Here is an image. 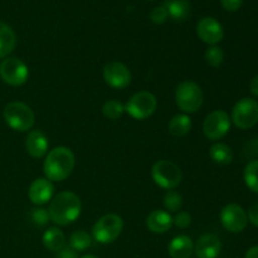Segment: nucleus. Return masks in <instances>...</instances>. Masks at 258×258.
<instances>
[{
	"label": "nucleus",
	"instance_id": "1",
	"mask_svg": "<svg viewBox=\"0 0 258 258\" xmlns=\"http://www.w3.org/2000/svg\"><path fill=\"white\" fill-rule=\"evenodd\" d=\"M82 211L81 199L73 191H62L50 201L49 212L50 221L60 227L72 224L78 219Z\"/></svg>",
	"mask_w": 258,
	"mask_h": 258
},
{
	"label": "nucleus",
	"instance_id": "2",
	"mask_svg": "<svg viewBox=\"0 0 258 258\" xmlns=\"http://www.w3.org/2000/svg\"><path fill=\"white\" fill-rule=\"evenodd\" d=\"M75 154L66 146H58L48 153L43 170L50 181H63L72 174L75 169Z\"/></svg>",
	"mask_w": 258,
	"mask_h": 258
},
{
	"label": "nucleus",
	"instance_id": "3",
	"mask_svg": "<svg viewBox=\"0 0 258 258\" xmlns=\"http://www.w3.org/2000/svg\"><path fill=\"white\" fill-rule=\"evenodd\" d=\"M4 120L12 130L25 133L34 126L35 115L32 108L23 102H10L5 106Z\"/></svg>",
	"mask_w": 258,
	"mask_h": 258
},
{
	"label": "nucleus",
	"instance_id": "4",
	"mask_svg": "<svg viewBox=\"0 0 258 258\" xmlns=\"http://www.w3.org/2000/svg\"><path fill=\"white\" fill-rule=\"evenodd\" d=\"M204 101L203 91L198 83L193 81H184L176 87L175 102L176 106L184 113H194L202 107Z\"/></svg>",
	"mask_w": 258,
	"mask_h": 258
},
{
	"label": "nucleus",
	"instance_id": "5",
	"mask_svg": "<svg viewBox=\"0 0 258 258\" xmlns=\"http://www.w3.org/2000/svg\"><path fill=\"white\" fill-rule=\"evenodd\" d=\"M123 229V221L118 214L108 213L101 217L92 227V236L101 244L112 243Z\"/></svg>",
	"mask_w": 258,
	"mask_h": 258
},
{
	"label": "nucleus",
	"instance_id": "6",
	"mask_svg": "<svg viewBox=\"0 0 258 258\" xmlns=\"http://www.w3.org/2000/svg\"><path fill=\"white\" fill-rule=\"evenodd\" d=\"M151 176L156 185L166 190H173L181 183L180 168L170 160H159L151 168Z\"/></svg>",
	"mask_w": 258,
	"mask_h": 258
},
{
	"label": "nucleus",
	"instance_id": "7",
	"mask_svg": "<svg viewBox=\"0 0 258 258\" xmlns=\"http://www.w3.org/2000/svg\"><path fill=\"white\" fill-rule=\"evenodd\" d=\"M158 107V100L149 91H140L131 96L125 105V112H127L135 120H146L150 117Z\"/></svg>",
	"mask_w": 258,
	"mask_h": 258
},
{
	"label": "nucleus",
	"instance_id": "8",
	"mask_svg": "<svg viewBox=\"0 0 258 258\" xmlns=\"http://www.w3.org/2000/svg\"><path fill=\"white\" fill-rule=\"evenodd\" d=\"M234 125L241 130H248L258 122V102L253 98L244 97L234 105L232 117Z\"/></svg>",
	"mask_w": 258,
	"mask_h": 258
},
{
	"label": "nucleus",
	"instance_id": "9",
	"mask_svg": "<svg viewBox=\"0 0 258 258\" xmlns=\"http://www.w3.org/2000/svg\"><path fill=\"white\" fill-rule=\"evenodd\" d=\"M0 77L7 85L18 87L28 81L29 70L19 58L7 57L0 63Z\"/></svg>",
	"mask_w": 258,
	"mask_h": 258
},
{
	"label": "nucleus",
	"instance_id": "10",
	"mask_svg": "<svg viewBox=\"0 0 258 258\" xmlns=\"http://www.w3.org/2000/svg\"><path fill=\"white\" fill-rule=\"evenodd\" d=\"M231 130V118L223 110H216L209 113L203 122V133L207 139L217 141L223 139Z\"/></svg>",
	"mask_w": 258,
	"mask_h": 258
},
{
	"label": "nucleus",
	"instance_id": "11",
	"mask_svg": "<svg viewBox=\"0 0 258 258\" xmlns=\"http://www.w3.org/2000/svg\"><path fill=\"white\" fill-rule=\"evenodd\" d=\"M222 226L231 233H241L248 223L247 213L241 206L236 203L227 204L219 214Z\"/></svg>",
	"mask_w": 258,
	"mask_h": 258
},
{
	"label": "nucleus",
	"instance_id": "12",
	"mask_svg": "<svg viewBox=\"0 0 258 258\" xmlns=\"http://www.w3.org/2000/svg\"><path fill=\"white\" fill-rule=\"evenodd\" d=\"M103 80L106 85L116 90L126 88L131 83V72L123 63L110 62L103 67Z\"/></svg>",
	"mask_w": 258,
	"mask_h": 258
},
{
	"label": "nucleus",
	"instance_id": "13",
	"mask_svg": "<svg viewBox=\"0 0 258 258\" xmlns=\"http://www.w3.org/2000/svg\"><path fill=\"white\" fill-rule=\"evenodd\" d=\"M197 34L202 42L209 45H217L224 37V29L221 23L212 17L203 18L197 24Z\"/></svg>",
	"mask_w": 258,
	"mask_h": 258
},
{
	"label": "nucleus",
	"instance_id": "14",
	"mask_svg": "<svg viewBox=\"0 0 258 258\" xmlns=\"http://www.w3.org/2000/svg\"><path fill=\"white\" fill-rule=\"evenodd\" d=\"M54 194V185L47 178H38L30 184L28 197L34 206H43L52 201Z\"/></svg>",
	"mask_w": 258,
	"mask_h": 258
},
{
	"label": "nucleus",
	"instance_id": "15",
	"mask_svg": "<svg viewBox=\"0 0 258 258\" xmlns=\"http://www.w3.org/2000/svg\"><path fill=\"white\" fill-rule=\"evenodd\" d=\"M222 242L216 234H202L194 244V253L198 258H217L221 254Z\"/></svg>",
	"mask_w": 258,
	"mask_h": 258
},
{
	"label": "nucleus",
	"instance_id": "16",
	"mask_svg": "<svg viewBox=\"0 0 258 258\" xmlns=\"http://www.w3.org/2000/svg\"><path fill=\"white\" fill-rule=\"evenodd\" d=\"M49 141L45 134L40 130H32L25 139V149L28 154L34 159H40L47 155Z\"/></svg>",
	"mask_w": 258,
	"mask_h": 258
},
{
	"label": "nucleus",
	"instance_id": "17",
	"mask_svg": "<svg viewBox=\"0 0 258 258\" xmlns=\"http://www.w3.org/2000/svg\"><path fill=\"white\" fill-rule=\"evenodd\" d=\"M173 226V217L161 209H155L146 218V227L153 233H165Z\"/></svg>",
	"mask_w": 258,
	"mask_h": 258
},
{
	"label": "nucleus",
	"instance_id": "18",
	"mask_svg": "<svg viewBox=\"0 0 258 258\" xmlns=\"http://www.w3.org/2000/svg\"><path fill=\"white\" fill-rule=\"evenodd\" d=\"M168 252L171 258H189L194 252V243L190 237L180 234L171 239Z\"/></svg>",
	"mask_w": 258,
	"mask_h": 258
},
{
	"label": "nucleus",
	"instance_id": "19",
	"mask_svg": "<svg viewBox=\"0 0 258 258\" xmlns=\"http://www.w3.org/2000/svg\"><path fill=\"white\" fill-rule=\"evenodd\" d=\"M17 45V35L14 30L4 22H0V59L7 58Z\"/></svg>",
	"mask_w": 258,
	"mask_h": 258
},
{
	"label": "nucleus",
	"instance_id": "20",
	"mask_svg": "<svg viewBox=\"0 0 258 258\" xmlns=\"http://www.w3.org/2000/svg\"><path fill=\"white\" fill-rule=\"evenodd\" d=\"M169 17L176 22H183L190 15L191 7L189 0H165L164 3Z\"/></svg>",
	"mask_w": 258,
	"mask_h": 258
},
{
	"label": "nucleus",
	"instance_id": "21",
	"mask_svg": "<svg viewBox=\"0 0 258 258\" xmlns=\"http://www.w3.org/2000/svg\"><path fill=\"white\" fill-rule=\"evenodd\" d=\"M43 244L47 249L58 252L66 244V236L58 227H49L43 234Z\"/></svg>",
	"mask_w": 258,
	"mask_h": 258
},
{
	"label": "nucleus",
	"instance_id": "22",
	"mask_svg": "<svg viewBox=\"0 0 258 258\" xmlns=\"http://www.w3.org/2000/svg\"><path fill=\"white\" fill-rule=\"evenodd\" d=\"M191 118L186 113H179L175 115L169 122V133L175 138H183L188 135L191 130Z\"/></svg>",
	"mask_w": 258,
	"mask_h": 258
},
{
	"label": "nucleus",
	"instance_id": "23",
	"mask_svg": "<svg viewBox=\"0 0 258 258\" xmlns=\"http://www.w3.org/2000/svg\"><path fill=\"white\" fill-rule=\"evenodd\" d=\"M209 156L218 165H229L233 160V151L227 144L216 143L209 149Z\"/></svg>",
	"mask_w": 258,
	"mask_h": 258
},
{
	"label": "nucleus",
	"instance_id": "24",
	"mask_svg": "<svg viewBox=\"0 0 258 258\" xmlns=\"http://www.w3.org/2000/svg\"><path fill=\"white\" fill-rule=\"evenodd\" d=\"M92 244V239L91 236L83 229H78L75 231L70 237V247L73 248L77 252H82L85 249H87L88 247H91Z\"/></svg>",
	"mask_w": 258,
	"mask_h": 258
},
{
	"label": "nucleus",
	"instance_id": "25",
	"mask_svg": "<svg viewBox=\"0 0 258 258\" xmlns=\"http://www.w3.org/2000/svg\"><path fill=\"white\" fill-rule=\"evenodd\" d=\"M243 179L249 190L258 193V160L249 161L243 173Z\"/></svg>",
	"mask_w": 258,
	"mask_h": 258
},
{
	"label": "nucleus",
	"instance_id": "26",
	"mask_svg": "<svg viewBox=\"0 0 258 258\" xmlns=\"http://www.w3.org/2000/svg\"><path fill=\"white\" fill-rule=\"evenodd\" d=\"M125 112V106L117 100H108L103 103L102 113L110 120H117Z\"/></svg>",
	"mask_w": 258,
	"mask_h": 258
},
{
	"label": "nucleus",
	"instance_id": "27",
	"mask_svg": "<svg viewBox=\"0 0 258 258\" xmlns=\"http://www.w3.org/2000/svg\"><path fill=\"white\" fill-rule=\"evenodd\" d=\"M183 206V197L175 190H168L164 197V207L166 212H178Z\"/></svg>",
	"mask_w": 258,
	"mask_h": 258
},
{
	"label": "nucleus",
	"instance_id": "28",
	"mask_svg": "<svg viewBox=\"0 0 258 258\" xmlns=\"http://www.w3.org/2000/svg\"><path fill=\"white\" fill-rule=\"evenodd\" d=\"M206 62L208 63L211 67H219V66L223 63L224 60V52L221 47H217V45H211L208 49L206 50Z\"/></svg>",
	"mask_w": 258,
	"mask_h": 258
},
{
	"label": "nucleus",
	"instance_id": "29",
	"mask_svg": "<svg viewBox=\"0 0 258 258\" xmlns=\"http://www.w3.org/2000/svg\"><path fill=\"white\" fill-rule=\"evenodd\" d=\"M30 219H32L33 223L38 227H45L48 224V222L50 221L49 212L48 209L44 208H33L30 212Z\"/></svg>",
	"mask_w": 258,
	"mask_h": 258
},
{
	"label": "nucleus",
	"instance_id": "30",
	"mask_svg": "<svg viewBox=\"0 0 258 258\" xmlns=\"http://www.w3.org/2000/svg\"><path fill=\"white\" fill-rule=\"evenodd\" d=\"M168 17H169L168 12H166L164 5L154 8V9L150 12V19L154 24H163V23L166 22Z\"/></svg>",
	"mask_w": 258,
	"mask_h": 258
},
{
	"label": "nucleus",
	"instance_id": "31",
	"mask_svg": "<svg viewBox=\"0 0 258 258\" xmlns=\"http://www.w3.org/2000/svg\"><path fill=\"white\" fill-rule=\"evenodd\" d=\"M191 223V216L188 212H179L175 217L173 218L174 226L179 227V228H188Z\"/></svg>",
	"mask_w": 258,
	"mask_h": 258
},
{
	"label": "nucleus",
	"instance_id": "32",
	"mask_svg": "<svg viewBox=\"0 0 258 258\" xmlns=\"http://www.w3.org/2000/svg\"><path fill=\"white\" fill-rule=\"evenodd\" d=\"M243 0H221V4L227 12H237L242 7Z\"/></svg>",
	"mask_w": 258,
	"mask_h": 258
},
{
	"label": "nucleus",
	"instance_id": "33",
	"mask_svg": "<svg viewBox=\"0 0 258 258\" xmlns=\"http://www.w3.org/2000/svg\"><path fill=\"white\" fill-rule=\"evenodd\" d=\"M57 258H78V252L70 246H64L57 252Z\"/></svg>",
	"mask_w": 258,
	"mask_h": 258
},
{
	"label": "nucleus",
	"instance_id": "34",
	"mask_svg": "<svg viewBox=\"0 0 258 258\" xmlns=\"http://www.w3.org/2000/svg\"><path fill=\"white\" fill-rule=\"evenodd\" d=\"M247 218H248V221L251 222L253 226L258 227V203L249 208L248 213H247Z\"/></svg>",
	"mask_w": 258,
	"mask_h": 258
},
{
	"label": "nucleus",
	"instance_id": "35",
	"mask_svg": "<svg viewBox=\"0 0 258 258\" xmlns=\"http://www.w3.org/2000/svg\"><path fill=\"white\" fill-rule=\"evenodd\" d=\"M249 91H251L252 95L258 97V75L252 78L251 83H249Z\"/></svg>",
	"mask_w": 258,
	"mask_h": 258
},
{
	"label": "nucleus",
	"instance_id": "36",
	"mask_svg": "<svg viewBox=\"0 0 258 258\" xmlns=\"http://www.w3.org/2000/svg\"><path fill=\"white\" fill-rule=\"evenodd\" d=\"M244 258H258V246H253L246 252Z\"/></svg>",
	"mask_w": 258,
	"mask_h": 258
},
{
	"label": "nucleus",
	"instance_id": "37",
	"mask_svg": "<svg viewBox=\"0 0 258 258\" xmlns=\"http://www.w3.org/2000/svg\"><path fill=\"white\" fill-rule=\"evenodd\" d=\"M81 258H98V257L93 256V254H85V256H82Z\"/></svg>",
	"mask_w": 258,
	"mask_h": 258
},
{
	"label": "nucleus",
	"instance_id": "38",
	"mask_svg": "<svg viewBox=\"0 0 258 258\" xmlns=\"http://www.w3.org/2000/svg\"><path fill=\"white\" fill-rule=\"evenodd\" d=\"M149 2H154V0H149Z\"/></svg>",
	"mask_w": 258,
	"mask_h": 258
}]
</instances>
